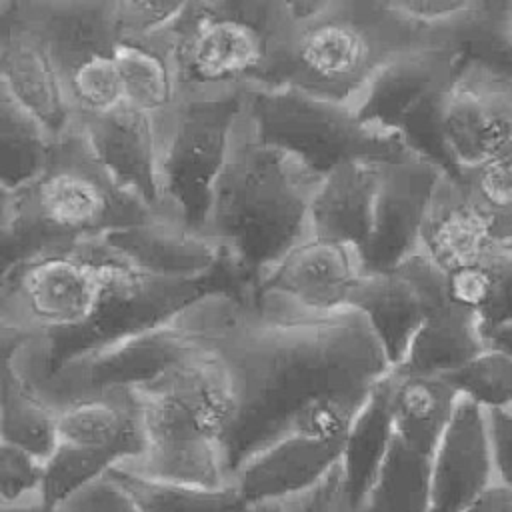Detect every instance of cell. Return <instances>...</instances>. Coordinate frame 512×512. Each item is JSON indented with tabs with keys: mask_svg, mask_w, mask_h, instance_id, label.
<instances>
[{
	"mask_svg": "<svg viewBox=\"0 0 512 512\" xmlns=\"http://www.w3.org/2000/svg\"><path fill=\"white\" fill-rule=\"evenodd\" d=\"M236 410L224 438L228 476L286 436L344 444L392 364L366 316L308 310L280 294H256L218 342Z\"/></svg>",
	"mask_w": 512,
	"mask_h": 512,
	"instance_id": "6da1fadb",
	"label": "cell"
},
{
	"mask_svg": "<svg viewBox=\"0 0 512 512\" xmlns=\"http://www.w3.org/2000/svg\"><path fill=\"white\" fill-rule=\"evenodd\" d=\"M322 178L264 140L244 102L204 224L224 252L242 302L250 300L262 272L310 232V206Z\"/></svg>",
	"mask_w": 512,
	"mask_h": 512,
	"instance_id": "7a4b0ae2",
	"label": "cell"
},
{
	"mask_svg": "<svg viewBox=\"0 0 512 512\" xmlns=\"http://www.w3.org/2000/svg\"><path fill=\"white\" fill-rule=\"evenodd\" d=\"M154 212L96 158L78 122L42 172L0 192L2 270L30 256L106 238L154 220Z\"/></svg>",
	"mask_w": 512,
	"mask_h": 512,
	"instance_id": "3957f363",
	"label": "cell"
},
{
	"mask_svg": "<svg viewBox=\"0 0 512 512\" xmlns=\"http://www.w3.org/2000/svg\"><path fill=\"white\" fill-rule=\"evenodd\" d=\"M292 10L264 90L288 86L354 108L392 60L428 42L394 0H300Z\"/></svg>",
	"mask_w": 512,
	"mask_h": 512,
	"instance_id": "277c9868",
	"label": "cell"
},
{
	"mask_svg": "<svg viewBox=\"0 0 512 512\" xmlns=\"http://www.w3.org/2000/svg\"><path fill=\"white\" fill-rule=\"evenodd\" d=\"M146 446L120 468L144 478L218 488L230 482L224 438L236 410L232 370L218 346L136 388Z\"/></svg>",
	"mask_w": 512,
	"mask_h": 512,
	"instance_id": "5b68a950",
	"label": "cell"
},
{
	"mask_svg": "<svg viewBox=\"0 0 512 512\" xmlns=\"http://www.w3.org/2000/svg\"><path fill=\"white\" fill-rule=\"evenodd\" d=\"M288 0H192L168 26L180 98L268 88L292 24Z\"/></svg>",
	"mask_w": 512,
	"mask_h": 512,
	"instance_id": "8992f818",
	"label": "cell"
},
{
	"mask_svg": "<svg viewBox=\"0 0 512 512\" xmlns=\"http://www.w3.org/2000/svg\"><path fill=\"white\" fill-rule=\"evenodd\" d=\"M244 302L214 290L168 318L122 336L84 356L62 364L42 378L40 388L54 410L82 394L110 388L152 384L198 354L218 346Z\"/></svg>",
	"mask_w": 512,
	"mask_h": 512,
	"instance_id": "52a82bcc",
	"label": "cell"
},
{
	"mask_svg": "<svg viewBox=\"0 0 512 512\" xmlns=\"http://www.w3.org/2000/svg\"><path fill=\"white\" fill-rule=\"evenodd\" d=\"M246 106L264 140L292 152L322 176L352 160L394 162L414 156L398 134L364 124L354 108L296 88L250 92Z\"/></svg>",
	"mask_w": 512,
	"mask_h": 512,
	"instance_id": "ba28073f",
	"label": "cell"
},
{
	"mask_svg": "<svg viewBox=\"0 0 512 512\" xmlns=\"http://www.w3.org/2000/svg\"><path fill=\"white\" fill-rule=\"evenodd\" d=\"M246 94L180 98L156 130L160 216L204 230L214 184L224 168Z\"/></svg>",
	"mask_w": 512,
	"mask_h": 512,
	"instance_id": "9c48e42d",
	"label": "cell"
},
{
	"mask_svg": "<svg viewBox=\"0 0 512 512\" xmlns=\"http://www.w3.org/2000/svg\"><path fill=\"white\" fill-rule=\"evenodd\" d=\"M56 62L76 118L124 100L116 62V0H14Z\"/></svg>",
	"mask_w": 512,
	"mask_h": 512,
	"instance_id": "30bf717a",
	"label": "cell"
},
{
	"mask_svg": "<svg viewBox=\"0 0 512 512\" xmlns=\"http://www.w3.org/2000/svg\"><path fill=\"white\" fill-rule=\"evenodd\" d=\"M442 176L418 156L380 164L372 228L362 248L366 272L394 270L420 252L422 224Z\"/></svg>",
	"mask_w": 512,
	"mask_h": 512,
	"instance_id": "8fae6325",
	"label": "cell"
},
{
	"mask_svg": "<svg viewBox=\"0 0 512 512\" xmlns=\"http://www.w3.org/2000/svg\"><path fill=\"white\" fill-rule=\"evenodd\" d=\"M442 128L460 172L492 158L512 142V76L460 64L444 94Z\"/></svg>",
	"mask_w": 512,
	"mask_h": 512,
	"instance_id": "7c38bea8",
	"label": "cell"
},
{
	"mask_svg": "<svg viewBox=\"0 0 512 512\" xmlns=\"http://www.w3.org/2000/svg\"><path fill=\"white\" fill-rule=\"evenodd\" d=\"M364 274L356 246L308 232L262 272L252 296L280 294L308 310L332 312L350 306Z\"/></svg>",
	"mask_w": 512,
	"mask_h": 512,
	"instance_id": "4fadbf2b",
	"label": "cell"
},
{
	"mask_svg": "<svg viewBox=\"0 0 512 512\" xmlns=\"http://www.w3.org/2000/svg\"><path fill=\"white\" fill-rule=\"evenodd\" d=\"M0 86L56 140L78 122L56 62L14 0H0Z\"/></svg>",
	"mask_w": 512,
	"mask_h": 512,
	"instance_id": "5bb4252c",
	"label": "cell"
},
{
	"mask_svg": "<svg viewBox=\"0 0 512 512\" xmlns=\"http://www.w3.org/2000/svg\"><path fill=\"white\" fill-rule=\"evenodd\" d=\"M0 442L46 462L60 444L58 414L40 382L48 378L42 338L0 336Z\"/></svg>",
	"mask_w": 512,
	"mask_h": 512,
	"instance_id": "9a60e30c",
	"label": "cell"
},
{
	"mask_svg": "<svg viewBox=\"0 0 512 512\" xmlns=\"http://www.w3.org/2000/svg\"><path fill=\"white\" fill-rule=\"evenodd\" d=\"M102 240L146 272L166 278L214 282L240 300L226 270L220 244L204 230H194L158 214L146 224L108 234Z\"/></svg>",
	"mask_w": 512,
	"mask_h": 512,
	"instance_id": "2e32d148",
	"label": "cell"
},
{
	"mask_svg": "<svg viewBox=\"0 0 512 512\" xmlns=\"http://www.w3.org/2000/svg\"><path fill=\"white\" fill-rule=\"evenodd\" d=\"M434 272L436 266L418 252L394 270L366 272L352 292L350 306L366 316L392 368L406 358L426 316Z\"/></svg>",
	"mask_w": 512,
	"mask_h": 512,
	"instance_id": "e0dca14e",
	"label": "cell"
},
{
	"mask_svg": "<svg viewBox=\"0 0 512 512\" xmlns=\"http://www.w3.org/2000/svg\"><path fill=\"white\" fill-rule=\"evenodd\" d=\"M78 126L104 168L160 214V152L152 118L122 100L104 112L80 116Z\"/></svg>",
	"mask_w": 512,
	"mask_h": 512,
	"instance_id": "ac0fdd59",
	"label": "cell"
},
{
	"mask_svg": "<svg viewBox=\"0 0 512 512\" xmlns=\"http://www.w3.org/2000/svg\"><path fill=\"white\" fill-rule=\"evenodd\" d=\"M496 480L488 412L460 398L432 456V512H462Z\"/></svg>",
	"mask_w": 512,
	"mask_h": 512,
	"instance_id": "d6986e66",
	"label": "cell"
},
{
	"mask_svg": "<svg viewBox=\"0 0 512 512\" xmlns=\"http://www.w3.org/2000/svg\"><path fill=\"white\" fill-rule=\"evenodd\" d=\"M62 444L134 462L146 446L142 402L132 386L100 388L56 408Z\"/></svg>",
	"mask_w": 512,
	"mask_h": 512,
	"instance_id": "ffe728a7",
	"label": "cell"
},
{
	"mask_svg": "<svg viewBox=\"0 0 512 512\" xmlns=\"http://www.w3.org/2000/svg\"><path fill=\"white\" fill-rule=\"evenodd\" d=\"M460 68L458 56L432 40L392 60L356 102V116L382 132L398 134L402 120L430 94L450 84Z\"/></svg>",
	"mask_w": 512,
	"mask_h": 512,
	"instance_id": "44dd1931",
	"label": "cell"
},
{
	"mask_svg": "<svg viewBox=\"0 0 512 512\" xmlns=\"http://www.w3.org/2000/svg\"><path fill=\"white\" fill-rule=\"evenodd\" d=\"M342 450L344 444L286 436L248 458L230 482L248 506L276 504L318 484L340 464Z\"/></svg>",
	"mask_w": 512,
	"mask_h": 512,
	"instance_id": "7402d4cb",
	"label": "cell"
},
{
	"mask_svg": "<svg viewBox=\"0 0 512 512\" xmlns=\"http://www.w3.org/2000/svg\"><path fill=\"white\" fill-rule=\"evenodd\" d=\"M494 242V224L460 178L442 176L430 200L420 252L444 274L478 260Z\"/></svg>",
	"mask_w": 512,
	"mask_h": 512,
	"instance_id": "603a6c76",
	"label": "cell"
},
{
	"mask_svg": "<svg viewBox=\"0 0 512 512\" xmlns=\"http://www.w3.org/2000/svg\"><path fill=\"white\" fill-rule=\"evenodd\" d=\"M486 348L482 328L472 310L448 294L446 274L436 268L428 288L426 316L398 366L400 370L446 376Z\"/></svg>",
	"mask_w": 512,
	"mask_h": 512,
	"instance_id": "cb8c5ba5",
	"label": "cell"
},
{
	"mask_svg": "<svg viewBox=\"0 0 512 512\" xmlns=\"http://www.w3.org/2000/svg\"><path fill=\"white\" fill-rule=\"evenodd\" d=\"M114 62L126 102L148 114L156 130L180 102V80L168 28L132 36L118 34Z\"/></svg>",
	"mask_w": 512,
	"mask_h": 512,
	"instance_id": "d4e9b609",
	"label": "cell"
},
{
	"mask_svg": "<svg viewBox=\"0 0 512 512\" xmlns=\"http://www.w3.org/2000/svg\"><path fill=\"white\" fill-rule=\"evenodd\" d=\"M382 162L352 160L330 170L310 206V232L356 246L368 240Z\"/></svg>",
	"mask_w": 512,
	"mask_h": 512,
	"instance_id": "484cf974",
	"label": "cell"
},
{
	"mask_svg": "<svg viewBox=\"0 0 512 512\" xmlns=\"http://www.w3.org/2000/svg\"><path fill=\"white\" fill-rule=\"evenodd\" d=\"M384 384L394 436L408 448L432 458L454 418L460 402L458 392L442 376L414 374L400 368H392Z\"/></svg>",
	"mask_w": 512,
	"mask_h": 512,
	"instance_id": "4316f807",
	"label": "cell"
},
{
	"mask_svg": "<svg viewBox=\"0 0 512 512\" xmlns=\"http://www.w3.org/2000/svg\"><path fill=\"white\" fill-rule=\"evenodd\" d=\"M426 30L432 40L448 46L460 64L512 76V2L466 0L454 16Z\"/></svg>",
	"mask_w": 512,
	"mask_h": 512,
	"instance_id": "83f0119b",
	"label": "cell"
},
{
	"mask_svg": "<svg viewBox=\"0 0 512 512\" xmlns=\"http://www.w3.org/2000/svg\"><path fill=\"white\" fill-rule=\"evenodd\" d=\"M452 300L472 310L482 336L512 322V246L494 242L472 264L446 274Z\"/></svg>",
	"mask_w": 512,
	"mask_h": 512,
	"instance_id": "f1b7e54d",
	"label": "cell"
},
{
	"mask_svg": "<svg viewBox=\"0 0 512 512\" xmlns=\"http://www.w3.org/2000/svg\"><path fill=\"white\" fill-rule=\"evenodd\" d=\"M394 440L384 380L354 420L340 458L346 494L352 510H358L370 492Z\"/></svg>",
	"mask_w": 512,
	"mask_h": 512,
	"instance_id": "f546056e",
	"label": "cell"
},
{
	"mask_svg": "<svg viewBox=\"0 0 512 512\" xmlns=\"http://www.w3.org/2000/svg\"><path fill=\"white\" fill-rule=\"evenodd\" d=\"M56 138L0 86V192L34 180L48 164Z\"/></svg>",
	"mask_w": 512,
	"mask_h": 512,
	"instance_id": "4dcf8cb0",
	"label": "cell"
},
{
	"mask_svg": "<svg viewBox=\"0 0 512 512\" xmlns=\"http://www.w3.org/2000/svg\"><path fill=\"white\" fill-rule=\"evenodd\" d=\"M108 478L142 512H254L234 482L218 488L190 486L144 478L120 466L112 468Z\"/></svg>",
	"mask_w": 512,
	"mask_h": 512,
	"instance_id": "1f68e13d",
	"label": "cell"
},
{
	"mask_svg": "<svg viewBox=\"0 0 512 512\" xmlns=\"http://www.w3.org/2000/svg\"><path fill=\"white\" fill-rule=\"evenodd\" d=\"M432 458L396 436L386 460L356 512H432Z\"/></svg>",
	"mask_w": 512,
	"mask_h": 512,
	"instance_id": "d6a6232c",
	"label": "cell"
},
{
	"mask_svg": "<svg viewBox=\"0 0 512 512\" xmlns=\"http://www.w3.org/2000/svg\"><path fill=\"white\" fill-rule=\"evenodd\" d=\"M460 398L484 412L512 410V356L484 348L458 370L442 376Z\"/></svg>",
	"mask_w": 512,
	"mask_h": 512,
	"instance_id": "836d02e7",
	"label": "cell"
},
{
	"mask_svg": "<svg viewBox=\"0 0 512 512\" xmlns=\"http://www.w3.org/2000/svg\"><path fill=\"white\" fill-rule=\"evenodd\" d=\"M116 466H120L118 460L108 454L60 442L46 460L42 496L48 504L60 508L82 490L102 480Z\"/></svg>",
	"mask_w": 512,
	"mask_h": 512,
	"instance_id": "e575fe53",
	"label": "cell"
},
{
	"mask_svg": "<svg viewBox=\"0 0 512 512\" xmlns=\"http://www.w3.org/2000/svg\"><path fill=\"white\" fill-rule=\"evenodd\" d=\"M460 182L492 220L496 238L512 240V142L486 162L462 170Z\"/></svg>",
	"mask_w": 512,
	"mask_h": 512,
	"instance_id": "d590c367",
	"label": "cell"
},
{
	"mask_svg": "<svg viewBox=\"0 0 512 512\" xmlns=\"http://www.w3.org/2000/svg\"><path fill=\"white\" fill-rule=\"evenodd\" d=\"M452 82V80H450ZM446 88L436 90L426 100H422L400 124L398 136L404 140L408 150L440 168L446 176L460 178V170L448 150L444 128H442V106Z\"/></svg>",
	"mask_w": 512,
	"mask_h": 512,
	"instance_id": "8d00e7d4",
	"label": "cell"
},
{
	"mask_svg": "<svg viewBox=\"0 0 512 512\" xmlns=\"http://www.w3.org/2000/svg\"><path fill=\"white\" fill-rule=\"evenodd\" d=\"M46 462L0 442V504H14L42 494Z\"/></svg>",
	"mask_w": 512,
	"mask_h": 512,
	"instance_id": "74e56055",
	"label": "cell"
},
{
	"mask_svg": "<svg viewBox=\"0 0 512 512\" xmlns=\"http://www.w3.org/2000/svg\"><path fill=\"white\" fill-rule=\"evenodd\" d=\"M340 464L312 488L282 502L268 504V512H350Z\"/></svg>",
	"mask_w": 512,
	"mask_h": 512,
	"instance_id": "f35d334b",
	"label": "cell"
},
{
	"mask_svg": "<svg viewBox=\"0 0 512 512\" xmlns=\"http://www.w3.org/2000/svg\"><path fill=\"white\" fill-rule=\"evenodd\" d=\"M184 2L116 0V34L144 36L168 28Z\"/></svg>",
	"mask_w": 512,
	"mask_h": 512,
	"instance_id": "ab89813d",
	"label": "cell"
},
{
	"mask_svg": "<svg viewBox=\"0 0 512 512\" xmlns=\"http://www.w3.org/2000/svg\"><path fill=\"white\" fill-rule=\"evenodd\" d=\"M496 480L512 490V410L488 412Z\"/></svg>",
	"mask_w": 512,
	"mask_h": 512,
	"instance_id": "60d3db41",
	"label": "cell"
},
{
	"mask_svg": "<svg viewBox=\"0 0 512 512\" xmlns=\"http://www.w3.org/2000/svg\"><path fill=\"white\" fill-rule=\"evenodd\" d=\"M394 4L414 22L430 28L454 16L466 0H394Z\"/></svg>",
	"mask_w": 512,
	"mask_h": 512,
	"instance_id": "b9f144b4",
	"label": "cell"
},
{
	"mask_svg": "<svg viewBox=\"0 0 512 512\" xmlns=\"http://www.w3.org/2000/svg\"><path fill=\"white\" fill-rule=\"evenodd\" d=\"M62 512H112L110 510V482L104 476L96 484L82 490L78 496L60 506Z\"/></svg>",
	"mask_w": 512,
	"mask_h": 512,
	"instance_id": "7bdbcfd3",
	"label": "cell"
},
{
	"mask_svg": "<svg viewBox=\"0 0 512 512\" xmlns=\"http://www.w3.org/2000/svg\"><path fill=\"white\" fill-rule=\"evenodd\" d=\"M462 512H512V490L502 482H494Z\"/></svg>",
	"mask_w": 512,
	"mask_h": 512,
	"instance_id": "ee69618b",
	"label": "cell"
},
{
	"mask_svg": "<svg viewBox=\"0 0 512 512\" xmlns=\"http://www.w3.org/2000/svg\"><path fill=\"white\" fill-rule=\"evenodd\" d=\"M0 512H62L58 506H52L44 500L42 494L32 498L14 502V504H0Z\"/></svg>",
	"mask_w": 512,
	"mask_h": 512,
	"instance_id": "f6af8a7d",
	"label": "cell"
},
{
	"mask_svg": "<svg viewBox=\"0 0 512 512\" xmlns=\"http://www.w3.org/2000/svg\"><path fill=\"white\" fill-rule=\"evenodd\" d=\"M484 342H486V348H494L498 352L512 356V322L484 334Z\"/></svg>",
	"mask_w": 512,
	"mask_h": 512,
	"instance_id": "bcb514c9",
	"label": "cell"
},
{
	"mask_svg": "<svg viewBox=\"0 0 512 512\" xmlns=\"http://www.w3.org/2000/svg\"><path fill=\"white\" fill-rule=\"evenodd\" d=\"M106 478H108V474H106ZM108 482H110V510L112 512H142L110 478H108Z\"/></svg>",
	"mask_w": 512,
	"mask_h": 512,
	"instance_id": "7dc6e473",
	"label": "cell"
},
{
	"mask_svg": "<svg viewBox=\"0 0 512 512\" xmlns=\"http://www.w3.org/2000/svg\"><path fill=\"white\" fill-rule=\"evenodd\" d=\"M254 512H268V506H254Z\"/></svg>",
	"mask_w": 512,
	"mask_h": 512,
	"instance_id": "c3c4849f",
	"label": "cell"
},
{
	"mask_svg": "<svg viewBox=\"0 0 512 512\" xmlns=\"http://www.w3.org/2000/svg\"><path fill=\"white\" fill-rule=\"evenodd\" d=\"M504 244H508V246H512V240H508V242H504Z\"/></svg>",
	"mask_w": 512,
	"mask_h": 512,
	"instance_id": "681fc988",
	"label": "cell"
},
{
	"mask_svg": "<svg viewBox=\"0 0 512 512\" xmlns=\"http://www.w3.org/2000/svg\"><path fill=\"white\" fill-rule=\"evenodd\" d=\"M350 512H356V510H350Z\"/></svg>",
	"mask_w": 512,
	"mask_h": 512,
	"instance_id": "f907efd6",
	"label": "cell"
}]
</instances>
